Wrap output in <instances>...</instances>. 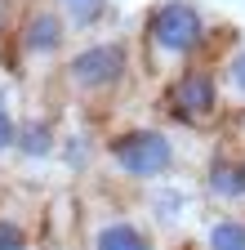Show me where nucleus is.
<instances>
[{
  "mask_svg": "<svg viewBox=\"0 0 245 250\" xmlns=\"http://www.w3.org/2000/svg\"><path fill=\"white\" fill-rule=\"evenodd\" d=\"M147 41L170 58H188L205 45V18L192 0H165L147 18Z\"/></svg>",
  "mask_w": 245,
  "mask_h": 250,
  "instance_id": "nucleus-1",
  "label": "nucleus"
},
{
  "mask_svg": "<svg viewBox=\"0 0 245 250\" xmlns=\"http://www.w3.org/2000/svg\"><path fill=\"white\" fill-rule=\"evenodd\" d=\"M112 161L130 179H161L174 166V143L161 130H130L112 139Z\"/></svg>",
  "mask_w": 245,
  "mask_h": 250,
  "instance_id": "nucleus-2",
  "label": "nucleus"
},
{
  "mask_svg": "<svg viewBox=\"0 0 245 250\" xmlns=\"http://www.w3.org/2000/svg\"><path fill=\"white\" fill-rule=\"evenodd\" d=\"M120 76H125V45H116V41L85 45L67 62V81L85 94H103V89L120 85Z\"/></svg>",
  "mask_w": 245,
  "mask_h": 250,
  "instance_id": "nucleus-3",
  "label": "nucleus"
},
{
  "mask_svg": "<svg viewBox=\"0 0 245 250\" xmlns=\"http://www.w3.org/2000/svg\"><path fill=\"white\" fill-rule=\"evenodd\" d=\"M219 107H223V89H219V81H214V72H205V67L183 72L174 81V89H170V112L178 121L196 125V121L219 116Z\"/></svg>",
  "mask_w": 245,
  "mask_h": 250,
  "instance_id": "nucleus-4",
  "label": "nucleus"
},
{
  "mask_svg": "<svg viewBox=\"0 0 245 250\" xmlns=\"http://www.w3.org/2000/svg\"><path fill=\"white\" fill-rule=\"evenodd\" d=\"M63 41H67V22H63V14H54V9H36L32 18H27V27H22V49L36 54V58L58 54Z\"/></svg>",
  "mask_w": 245,
  "mask_h": 250,
  "instance_id": "nucleus-5",
  "label": "nucleus"
},
{
  "mask_svg": "<svg viewBox=\"0 0 245 250\" xmlns=\"http://www.w3.org/2000/svg\"><path fill=\"white\" fill-rule=\"evenodd\" d=\"M89 250H156V241L134 219H103L89 237Z\"/></svg>",
  "mask_w": 245,
  "mask_h": 250,
  "instance_id": "nucleus-6",
  "label": "nucleus"
},
{
  "mask_svg": "<svg viewBox=\"0 0 245 250\" xmlns=\"http://www.w3.org/2000/svg\"><path fill=\"white\" fill-rule=\"evenodd\" d=\"M209 192L219 201H245V188H241V166L223 161V156H214L209 166Z\"/></svg>",
  "mask_w": 245,
  "mask_h": 250,
  "instance_id": "nucleus-7",
  "label": "nucleus"
},
{
  "mask_svg": "<svg viewBox=\"0 0 245 250\" xmlns=\"http://www.w3.org/2000/svg\"><path fill=\"white\" fill-rule=\"evenodd\" d=\"M14 147H18L22 156H49V152H54V130H49V121H27V125H18Z\"/></svg>",
  "mask_w": 245,
  "mask_h": 250,
  "instance_id": "nucleus-8",
  "label": "nucleus"
},
{
  "mask_svg": "<svg viewBox=\"0 0 245 250\" xmlns=\"http://www.w3.org/2000/svg\"><path fill=\"white\" fill-rule=\"evenodd\" d=\"M205 246L209 250H245V219H232V214L214 219L205 232Z\"/></svg>",
  "mask_w": 245,
  "mask_h": 250,
  "instance_id": "nucleus-9",
  "label": "nucleus"
},
{
  "mask_svg": "<svg viewBox=\"0 0 245 250\" xmlns=\"http://www.w3.org/2000/svg\"><path fill=\"white\" fill-rule=\"evenodd\" d=\"M0 250H32V232L9 214H0Z\"/></svg>",
  "mask_w": 245,
  "mask_h": 250,
  "instance_id": "nucleus-10",
  "label": "nucleus"
},
{
  "mask_svg": "<svg viewBox=\"0 0 245 250\" xmlns=\"http://www.w3.org/2000/svg\"><path fill=\"white\" fill-rule=\"evenodd\" d=\"M67 14H72V22H76V27H94V22L107 14V0H72Z\"/></svg>",
  "mask_w": 245,
  "mask_h": 250,
  "instance_id": "nucleus-11",
  "label": "nucleus"
},
{
  "mask_svg": "<svg viewBox=\"0 0 245 250\" xmlns=\"http://www.w3.org/2000/svg\"><path fill=\"white\" fill-rule=\"evenodd\" d=\"M227 85L245 99V49H241V54H232V62H227Z\"/></svg>",
  "mask_w": 245,
  "mask_h": 250,
  "instance_id": "nucleus-12",
  "label": "nucleus"
},
{
  "mask_svg": "<svg viewBox=\"0 0 245 250\" xmlns=\"http://www.w3.org/2000/svg\"><path fill=\"white\" fill-rule=\"evenodd\" d=\"M14 134H18V125H14L9 107H0V152H9V147H14Z\"/></svg>",
  "mask_w": 245,
  "mask_h": 250,
  "instance_id": "nucleus-13",
  "label": "nucleus"
},
{
  "mask_svg": "<svg viewBox=\"0 0 245 250\" xmlns=\"http://www.w3.org/2000/svg\"><path fill=\"white\" fill-rule=\"evenodd\" d=\"M241 188H245V161H241Z\"/></svg>",
  "mask_w": 245,
  "mask_h": 250,
  "instance_id": "nucleus-14",
  "label": "nucleus"
},
{
  "mask_svg": "<svg viewBox=\"0 0 245 250\" xmlns=\"http://www.w3.org/2000/svg\"><path fill=\"white\" fill-rule=\"evenodd\" d=\"M0 107H5V94H0Z\"/></svg>",
  "mask_w": 245,
  "mask_h": 250,
  "instance_id": "nucleus-15",
  "label": "nucleus"
},
{
  "mask_svg": "<svg viewBox=\"0 0 245 250\" xmlns=\"http://www.w3.org/2000/svg\"><path fill=\"white\" fill-rule=\"evenodd\" d=\"M63 5H72V0H63Z\"/></svg>",
  "mask_w": 245,
  "mask_h": 250,
  "instance_id": "nucleus-16",
  "label": "nucleus"
}]
</instances>
